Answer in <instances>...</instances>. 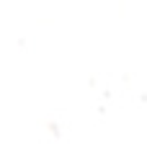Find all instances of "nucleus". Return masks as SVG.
I'll list each match as a JSON object with an SVG mask.
<instances>
[]
</instances>
